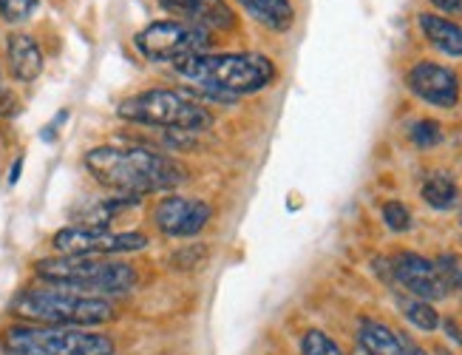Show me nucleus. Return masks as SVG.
Here are the masks:
<instances>
[{
  "mask_svg": "<svg viewBox=\"0 0 462 355\" xmlns=\"http://www.w3.org/2000/svg\"><path fill=\"white\" fill-rule=\"evenodd\" d=\"M86 171L94 180L116 191L119 196H143L151 191H168L188 180V168L173 156L151 148H116L97 145L86 154Z\"/></svg>",
  "mask_w": 462,
  "mask_h": 355,
  "instance_id": "f257e3e1",
  "label": "nucleus"
},
{
  "mask_svg": "<svg viewBox=\"0 0 462 355\" xmlns=\"http://www.w3.org/2000/svg\"><path fill=\"white\" fill-rule=\"evenodd\" d=\"M9 313L23 324H46V327H103L114 322V304L106 295H88L69 287H26L20 290Z\"/></svg>",
  "mask_w": 462,
  "mask_h": 355,
  "instance_id": "f03ea898",
  "label": "nucleus"
},
{
  "mask_svg": "<svg viewBox=\"0 0 462 355\" xmlns=\"http://www.w3.org/2000/svg\"><path fill=\"white\" fill-rule=\"evenodd\" d=\"M176 71L188 77L205 91H216L225 97L238 94H255L261 89L273 86L275 80V66L264 54H196L188 61L176 63Z\"/></svg>",
  "mask_w": 462,
  "mask_h": 355,
  "instance_id": "7ed1b4c3",
  "label": "nucleus"
},
{
  "mask_svg": "<svg viewBox=\"0 0 462 355\" xmlns=\"http://www.w3.org/2000/svg\"><path fill=\"white\" fill-rule=\"evenodd\" d=\"M34 276L46 285L69 287L88 295H116L136 287V270L108 256H54L34 265Z\"/></svg>",
  "mask_w": 462,
  "mask_h": 355,
  "instance_id": "20e7f679",
  "label": "nucleus"
},
{
  "mask_svg": "<svg viewBox=\"0 0 462 355\" xmlns=\"http://www.w3.org/2000/svg\"><path fill=\"white\" fill-rule=\"evenodd\" d=\"M116 114L128 123L156 126V128H168V131H185V134H199L213 126V114L202 103L190 100V97L182 91H171V89L139 91L119 103Z\"/></svg>",
  "mask_w": 462,
  "mask_h": 355,
  "instance_id": "39448f33",
  "label": "nucleus"
},
{
  "mask_svg": "<svg viewBox=\"0 0 462 355\" xmlns=\"http://www.w3.org/2000/svg\"><path fill=\"white\" fill-rule=\"evenodd\" d=\"M6 355H116V344L106 332L83 327L12 324L4 330Z\"/></svg>",
  "mask_w": 462,
  "mask_h": 355,
  "instance_id": "423d86ee",
  "label": "nucleus"
},
{
  "mask_svg": "<svg viewBox=\"0 0 462 355\" xmlns=\"http://www.w3.org/2000/svg\"><path fill=\"white\" fill-rule=\"evenodd\" d=\"M134 46L151 63H182L188 57L205 54L210 46V34L185 21H156L136 32Z\"/></svg>",
  "mask_w": 462,
  "mask_h": 355,
  "instance_id": "0eeeda50",
  "label": "nucleus"
},
{
  "mask_svg": "<svg viewBox=\"0 0 462 355\" xmlns=\"http://www.w3.org/2000/svg\"><path fill=\"white\" fill-rule=\"evenodd\" d=\"M148 245V236L139 230L114 233L108 228H86L71 225L54 233L51 248L57 256H114V253H134Z\"/></svg>",
  "mask_w": 462,
  "mask_h": 355,
  "instance_id": "6e6552de",
  "label": "nucleus"
},
{
  "mask_svg": "<svg viewBox=\"0 0 462 355\" xmlns=\"http://www.w3.org/2000/svg\"><path fill=\"white\" fill-rule=\"evenodd\" d=\"M213 216V208L205 200L193 196H165L153 208V225L168 239H190L202 230Z\"/></svg>",
  "mask_w": 462,
  "mask_h": 355,
  "instance_id": "1a4fd4ad",
  "label": "nucleus"
},
{
  "mask_svg": "<svg viewBox=\"0 0 462 355\" xmlns=\"http://www.w3.org/2000/svg\"><path fill=\"white\" fill-rule=\"evenodd\" d=\"M392 276L397 285H403L409 290V295H417L423 302H439L448 295L434 262L423 259L417 253H397L392 259Z\"/></svg>",
  "mask_w": 462,
  "mask_h": 355,
  "instance_id": "9d476101",
  "label": "nucleus"
},
{
  "mask_svg": "<svg viewBox=\"0 0 462 355\" xmlns=\"http://www.w3.org/2000/svg\"><path fill=\"white\" fill-rule=\"evenodd\" d=\"M406 86L423 103L437 106V108H454L457 100H459L457 74L451 69H446V66H437V63H429V61L411 66V71L406 74Z\"/></svg>",
  "mask_w": 462,
  "mask_h": 355,
  "instance_id": "9b49d317",
  "label": "nucleus"
},
{
  "mask_svg": "<svg viewBox=\"0 0 462 355\" xmlns=\"http://www.w3.org/2000/svg\"><path fill=\"white\" fill-rule=\"evenodd\" d=\"M165 12L179 14V21L193 23L205 32L236 29V12L227 0H159Z\"/></svg>",
  "mask_w": 462,
  "mask_h": 355,
  "instance_id": "f8f14e48",
  "label": "nucleus"
},
{
  "mask_svg": "<svg viewBox=\"0 0 462 355\" xmlns=\"http://www.w3.org/2000/svg\"><path fill=\"white\" fill-rule=\"evenodd\" d=\"M6 57H9V71L17 83H34L40 71H43V51H40L37 41L26 32L9 34Z\"/></svg>",
  "mask_w": 462,
  "mask_h": 355,
  "instance_id": "ddd939ff",
  "label": "nucleus"
},
{
  "mask_svg": "<svg viewBox=\"0 0 462 355\" xmlns=\"http://www.w3.org/2000/svg\"><path fill=\"white\" fill-rule=\"evenodd\" d=\"M357 341L366 355H409L411 344L400 332L386 327L383 322L364 319L357 327Z\"/></svg>",
  "mask_w": 462,
  "mask_h": 355,
  "instance_id": "4468645a",
  "label": "nucleus"
},
{
  "mask_svg": "<svg viewBox=\"0 0 462 355\" xmlns=\"http://www.w3.org/2000/svg\"><path fill=\"white\" fill-rule=\"evenodd\" d=\"M253 21L273 32H290L295 23V9L290 0H236Z\"/></svg>",
  "mask_w": 462,
  "mask_h": 355,
  "instance_id": "2eb2a0df",
  "label": "nucleus"
},
{
  "mask_svg": "<svg viewBox=\"0 0 462 355\" xmlns=\"http://www.w3.org/2000/svg\"><path fill=\"white\" fill-rule=\"evenodd\" d=\"M417 23L434 49H439L448 57H462V29L454 21H446V17H439V14L423 12L417 17Z\"/></svg>",
  "mask_w": 462,
  "mask_h": 355,
  "instance_id": "dca6fc26",
  "label": "nucleus"
},
{
  "mask_svg": "<svg viewBox=\"0 0 462 355\" xmlns=\"http://www.w3.org/2000/svg\"><path fill=\"white\" fill-rule=\"evenodd\" d=\"M423 200L437 208V210H451L459 200L457 182L451 180L448 173H431L429 180L423 182Z\"/></svg>",
  "mask_w": 462,
  "mask_h": 355,
  "instance_id": "f3484780",
  "label": "nucleus"
},
{
  "mask_svg": "<svg viewBox=\"0 0 462 355\" xmlns=\"http://www.w3.org/2000/svg\"><path fill=\"white\" fill-rule=\"evenodd\" d=\"M397 304H400V313H403L417 330L434 332L439 327V315L431 307V302L417 299V295H397Z\"/></svg>",
  "mask_w": 462,
  "mask_h": 355,
  "instance_id": "a211bd4d",
  "label": "nucleus"
},
{
  "mask_svg": "<svg viewBox=\"0 0 462 355\" xmlns=\"http://www.w3.org/2000/svg\"><path fill=\"white\" fill-rule=\"evenodd\" d=\"M300 355H344L327 332L320 330H310L304 339H300Z\"/></svg>",
  "mask_w": 462,
  "mask_h": 355,
  "instance_id": "6ab92c4d",
  "label": "nucleus"
},
{
  "mask_svg": "<svg viewBox=\"0 0 462 355\" xmlns=\"http://www.w3.org/2000/svg\"><path fill=\"white\" fill-rule=\"evenodd\" d=\"M409 136L417 148H434L443 143V128L434 120H417L411 128H409Z\"/></svg>",
  "mask_w": 462,
  "mask_h": 355,
  "instance_id": "aec40b11",
  "label": "nucleus"
},
{
  "mask_svg": "<svg viewBox=\"0 0 462 355\" xmlns=\"http://www.w3.org/2000/svg\"><path fill=\"white\" fill-rule=\"evenodd\" d=\"M439 279H443L446 290H462V259H457L454 253H443L434 262Z\"/></svg>",
  "mask_w": 462,
  "mask_h": 355,
  "instance_id": "412c9836",
  "label": "nucleus"
},
{
  "mask_svg": "<svg viewBox=\"0 0 462 355\" xmlns=\"http://www.w3.org/2000/svg\"><path fill=\"white\" fill-rule=\"evenodd\" d=\"M37 12V0H0V17L6 23H23Z\"/></svg>",
  "mask_w": 462,
  "mask_h": 355,
  "instance_id": "4be33fe9",
  "label": "nucleus"
},
{
  "mask_svg": "<svg viewBox=\"0 0 462 355\" xmlns=\"http://www.w3.org/2000/svg\"><path fill=\"white\" fill-rule=\"evenodd\" d=\"M383 222L394 233H406L411 228V213L403 202H386L383 205Z\"/></svg>",
  "mask_w": 462,
  "mask_h": 355,
  "instance_id": "5701e85b",
  "label": "nucleus"
},
{
  "mask_svg": "<svg viewBox=\"0 0 462 355\" xmlns=\"http://www.w3.org/2000/svg\"><path fill=\"white\" fill-rule=\"evenodd\" d=\"M14 111H17V97L0 86V117H9Z\"/></svg>",
  "mask_w": 462,
  "mask_h": 355,
  "instance_id": "b1692460",
  "label": "nucleus"
},
{
  "mask_svg": "<svg viewBox=\"0 0 462 355\" xmlns=\"http://www.w3.org/2000/svg\"><path fill=\"white\" fill-rule=\"evenodd\" d=\"M431 6H437L446 14H459L462 12V0H431Z\"/></svg>",
  "mask_w": 462,
  "mask_h": 355,
  "instance_id": "393cba45",
  "label": "nucleus"
},
{
  "mask_svg": "<svg viewBox=\"0 0 462 355\" xmlns=\"http://www.w3.org/2000/svg\"><path fill=\"white\" fill-rule=\"evenodd\" d=\"M20 171H23V156H17V160H14V165L9 171V185H14L20 180Z\"/></svg>",
  "mask_w": 462,
  "mask_h": 355,
  "instance_id": "a878e982",
  "label": "nucleus"
},
{
  "mask_svg": "<svg viewBox=\"0 0 462 355\" xmlns=\"http://www.w3.org/2000/svg\"><path fill=\"white\" fill-rule=\"evenodd\" d=\"M409 355H426V352H423V350H417V347L411 344V352H409Z\"/></svg>",
  "mask_w": 462,
  "mask_h": 355,
  "instance_id": "bb28decb",
  "label": "nucleus"
},
{
  "mask_svg": "<svg viewBox=\"0 0 462 355\" xmlns=\"http://www.w3.org/2000/svg\"><path fill=\"white\" fill-rule=\"evenodd\" d=\"M459 225H462V213H459Z\"/></svg>",
  "mask_w": 462,
  "mask_h": 355,
  "instance_id": "cd10ccee",
  "label": "nucleus"
}]
</instances>
